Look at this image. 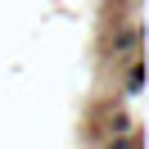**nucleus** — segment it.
<instances>
[{
    "mask_svg": "<svg viewBox=\"0 0 149 149\" xmlns=\"http://www.w3.org/2000/svg\"><path fill=\"white\" fill-rule=\"evenodd\" d=\"M127 86H131V91H140V86H145V68H140V63H131V77H127Z\"/></svg>",
    "mask_w": 149,
    "mask_h": 149,
    "instance_id": "1",
    "label": "nucleus"
},
{
    "mask_svg": "<svg viewBox=\"0 0 149 149\" xmlns=\"http://www.w3.org/2000/svg\"><path fill=\"white\" fill-rule=\"evenodd\" d=\"M109 149H136V140H127V131H122V136H118V140H113V145H109Z\"/></svg>",
    "mask_w": 149,
    "mask_h": 149,
    "instance_id": "2",
    "label": "nucleus"
}]
</instances>
